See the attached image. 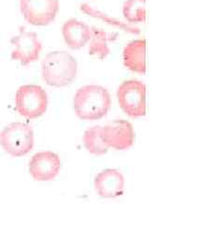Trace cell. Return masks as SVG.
<instances>
[{
    "mask_svg": "<svg viewBox=\"0 0 224 252\" xmlns=\"http://www.w3.org/2000/svg\"><path fill=\"white\" fill-rule=\"evenodd\" d=\"M20 8L30 25L44 27L54 22L59 10V0H20Z\"/></svg>",
    "mask_w": 224,
    "mask_h": 252,
    "instance_id": "cell-6",
    "label": "cell"
},
{
    "mask_svg": "<svg viewBox=\"0 0 224 252\" xmlns=\"http://www.w3.org/2000/svg\"><path fill=\"white\" fill-rule=\"evenodd\" d=\"M64 39L66 45L78 50L86 45L91 38V28L85 23L77 19H70L64 24Z\"/></svg>",
    "mask_w": 224,
    "mask_h": 252,
    "instance_id": "cell-11",
    "label": "cell"
},
{
    "mask_svg": "<svg viewBox=\"0 0 224 252\" xmlns=\"http://www.w3.org/2000/svg\"><path fill=\"white\" fill-rule=\"evenodd\" d=\"M41 72L48 85L64 87L76 79L78 63L71 54L64 51H55L45 56L41 63Z\"/></svg>",
    "mask_w": 224,
    "mask_h": 252,
    "instance_id": "cell-2",
    "label": "cell"
},
{
    "mask_svg": "<svg viewBox=\"0 0 224 252\" xmlns=\"http://www.w3.org/2000/svg\"><path fill=\"white\" fill-rule=\"evenodd\" d=\"M123 12L129 24L143 23L146 20V0H126Z\"/></svg>",
    "mask_w": 224,
    "mask_h": 252,
    "instance_id": "cell-16",
    "label": "cell"
},
{
    "mask_svg": "<svg viewBox=\"0 0 224 252\" xmlns=\"http://www.w3.org/2000/svg\"><path fill=\"white\" fill-rule=\"evenodd\" d=\"M118 34H108L103 29L97 27L91 28V38H90L89 54L96 55L99 59H105L110 50L108 48V42L116 40Z\"/></svg>",
    "mask_w": 224,
    "mask_h": 252,
    "instance_id": "cell-13",
    "label": "cell"
},
{
    "mask_svg": "<svg viewBox=\"0 0 224 252\" xmlns=\"http://www.w3.org/2000/svg\"><path fill=\"white\" fill-rule=\"evenodd\" d=\"M0 145L12 157L27 155L34 147L33 129L23 123L10 124L0 133Z\"/></svg>",
    "mask_w": 224,
    "mask_h": 252,
    "instance_id": "cell-3",
    "label": "cell"
},
{
    "mask_svg": "<svg viewBox=\"0 0 224 252\" xmlns=\"http://www.w3.org/2000/svg\"><path fill=\"white\" fill-rule=\"evenodd\" d=\"M101 134L108 147L118 151H125L134 144V128L125 120H116L102 127Z\"/></svg>",
    "mask_w": 224,
    "mask_h": 252,
    "instance_id": "cell-8",
    "label": "cell"
},
{
    "mask_svg": "<svg viewBox=\"0 0 224 252\" xmlns=\"http://www.w3.org/2000/svg\"><path fill=\"white\" fill-rule=\"evenodd\" d=\"M15 106L19 113L27 119H36L48 108V95L38 85H24L16 92Z\"/></svg>",
    "mask_w": 224,
    "mask_h": 252,
    "instance_id": "cell-4",
    "label": "cell"
},
{
    "mask_svg": "<svg viewBox=\"0 0 224 252\" xmlns=\"http://www.w3.org/2000/svg\"><path fill=\"white\" fill-rule=\"evenodd\" d=\"M117 99L121 108L128 116L146 115V85L135 80L123 82L117 91Z\"/></svg>",
    "mask_w": 224,
    "mask_h": 252,
    "instance_id": "cell-5",
    "label": "cell"
},
{
    "mask_svg": "<svg viewBox=\"0 0 224 252\" xmlns=\"http://www.w3.org/2000/svg\"><path fill=\"white\" fill-rule=\"evenodd\" d=\"M111 105L108 91L99 85H86L76 93L73 106L77 116L84 121H96L108 114Z\"/></svg>",
    "mask_w": 224,
    "mask_h": 252,
    "instance_id": "cell-1",
    "label": "cell"
},
{
    "mask_svg": "<svg viewBox=\"0 0 224 252\" xmlns=\"http://www.w3.org/2000/svg\"><path fill=\"white\" fill-rule=\"evenodd\" d=\"M101 130V126H93L87 129L83 135V143L85 149L95 155H104L108 153L109 149L108 145L102 137Z\"/></svg>",
    "mask_w": 224,
    "mask_h": 252,
    "instance_id": "cell-14",
    "label": "cell"
},
{
    "mask_svg": "<svg viewBox=\"0 0 224 252\" xmlns=\"http://www.w3.org/2000/svg\"><path fill=\"white\" fill-rule=\"evenodd\" d=\"M95 188L103 198H115L124 193L125 178L117 169H105L95 179Z\"/></svg>",
    "mask_w": 224,
    "mask_h": 252,
    "instance_id": "cell-10",
    "label": "cell"
},
{
    "mask_svg": "<svg viewBox=\"0 0 224 252\" xmlns=\"http://www.w3.org/2000/svg\"><path fill=\"white\" fill-rule=\"evenodd\" d=\"M124 63L134 72H146V40L136 39L127 44L124 50Z\"/></svg>",
    "mask_w": 224,
    "mask_h": 252,
    "instance_id": "cell-12",
    "label": "cell"
},
{
    "mask_svg": "<svg viewBox=\"0 0 224 252\" xmlns=\"http://www.w3.org/2000/svg\"><path fill=\"white\" fill-rule=\"evenodd\" d=\"M81 9L86 14H88L92 17H95V18H98L102 21H104L105 23H107L110 26H113V27H119L120 29L128 32V33H131V34H135V35H138L140 33V30L137 28V27H133L131 24H127V23H124V22H121L119 20H117L115 18H112V17H109L107 14H105L104 12L102 11H99L96 9H94L93 7H91L87 4H82L81 6Z\"/></svg>",
    "mask_w": 224,
    "mask_h": 252,
    "instance_id": "cell-15",
    "label": "cell"
},
{
    "mask_svg": "<svg viewBox=\"0 0 224 252\" xmlns=\"http://www.w3.org/2000/svg\"><path fill=\"white\" fill-rule=\"evenodd\" d=\"M11 44L15 50L11 54V59L20 61L23 65L36 62L42 50L41 42L34 32L20 30L18 36L11 38Z\"/></svg>",
    "mask_w": 224,
    "mask_h": 252,
    "instance_id": "cell-7",
    "label": "cell"
},
{
    "mask_svg": "<svg viewBox=\"0 0 224 252\" xmlns=\"http://www.w3.org/2000/svg\"><path fill=\"white\" fill-rule=\"evenodd\" d=\"M61 160L53 152H41L33 155L29 162V174L36 181H50L58 175Z\"/></svg>",
    "mask_w": 224,
    "mask_h": 252,
    "instance_id": "cell-9",
    "label": "cell"
}]
</instances>
